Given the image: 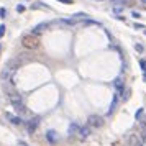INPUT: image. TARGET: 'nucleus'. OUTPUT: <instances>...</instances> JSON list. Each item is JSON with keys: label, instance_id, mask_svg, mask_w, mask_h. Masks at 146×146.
Listing matches in <instances>:
<instances>
[{"label": "nucleus", "instance_id": "423d86ee", "mask_svg": "<svg viewBox=\"0 0 146 146\" xmlns=\"http://www.w3.org/2000/svg\"><path fill=\"white\" fill-rule=\"evenodd\" d=\"M79 130H80V125L77 121H71V125L67 126V135L69 136H74V135H79Z\"/></svg>", "mask_w": 146, "mask_h": 146}, {"label": "nucleus", "instance_id": "aec40b11", "mask_svg": "<svg viewBox=\"0 0 146 146\" xmlns=\"http://www.w3.org/2000/svg\"><path fill=\"white\" fill-rule=\"evenodd\" d=\"M20 145H21V146H28L27 143H23V141H20Z\"/></svg>", "mask_w": 146, "mask_h": 146}, {"label": "nucleus", "instance_id": "b1692460", "mask_svg": "<svg viewBox=\"0 0 146 146\" xmlns=\"http://www.w3.org/2000/svg\"><path fill=\"white\" fill-rule=\"evenodd\" d=\"M145 35H146V30H145Z\"/></svg>", "mask_w": 146, "mask_h": 146}, {"label": "nucleus", "instance_id": "ddd939ff", "mask_svg": "<svg viewBox=\"0 0 146 146\" xmlns=\"http://www.w3.org/2000/svg\"><path fill=\"white\" fill-rule=\"evenodd\" d=\"M5 25H0V38H3V35H5Z\"/></svg>", "mask_w": 146, "mask_h": 146}, {"label": "nucleus", "instance_id": "6e6552de", "mask_svg": "<svg viewBox=\"0 0 146 146\" xmlns=\"http://www.w3.org/2000/svg\"><path fill=\"white\" fill-rule=\"evenodd\" d=\"M90 128H92V126L87 125V123H86V125H80V130H79V136H80V138L86 139L87 136L90 135Z\"/></svg>", "mask_w": 146, "mask_h": 146}, {"label": "nucleus", "instance_id": "f8f14e48", "mask_svg": "<svg viewBox=\"0 0 146 146\" xmlns=\"http://www.w3.org/2000/svg\"><path fill=\"white\" fill-rule=\"evenodd\" d=\"M141 115H143V108H139L138 112L135 113V118H136V120H141Z\"/></svg>", "mask_w": 146, "mask_h": 146}, {"label": "nucleus", "instance_id": "9d476101", "mask_svg": "<svg viewBox=\"0 0 146 146\" xmlns=\"http://www.w3.org/2000/svg\"><path fill=\"white\" fill-rule=\"evenodd\" d=\"M48 23H40V25H36V27L31 30V35H40L41 31H44V30H48Z\"/></svg>", "mask_w": 146, "mask_h": 146}, {"label": "nucleus", "instance_id": "4468645a", "mask_svg": "<svg viewBox=\"0 0 146 146\" xmlns=\"http://www.w3.org/2000/svg\"><path fill=\"white\" fill-rule=\"evenodd\" d=\"M7 17V10L5 8H0V18H5Z\"/></svg>", "mask_w": 146, "mask_h": 146}, {"label": "nucleus", "instance_id": "5701e85b", "mask_svg": "<svg viewBox=\"0 0 146 146\" xmlns=\"http://www.w3.org/2000/svg\"><path fill=\"white\" fill-rule=\"evenodd\" d=\"M145 79H146V71H145Z\"/></svg>", "mask_w": 146, "mask_h": 146}, {"label": "nucleus", "instance_id": "0eeeda50", "mask_svg": "<svg viewBox=\"0 0 146 146\" xmlns=\"http://www.w3.org/2000/svg\"><path fill=\"white\" fill-rule=\"evenodd\" d=\"M44 138H46V141L49 145H54V143L58 141V135H56L54 130H48V131L44 133Z\"/></svg>", "mask_w": 146, "mask_h": 146}, {"label": "nucleus", "instance_id": "2eb2a0df", "mask_svg": "<svg viewBox=\"0 0 146 146\" xmlns=\"http://www.w3.org/2000/svg\"><path fill=\"white\" fill-rule=\"evenodd\" d=\"M139 66L143 67V71H146V61H143V59H141V61H139Z\"/></svg>", "mask_w": 146, "mask_h": 146}, {"label": "nucleus", "instance_id": "f257e3e1", "mask_svg": "<svg viewBox=\"0 0 146 146\" xmlns=\"http://www.w3.org/2000/svg\"><path fill=\"white\" fill-rule=\"evenodd\" d=\"M8 99H10V104L13 105V108L17 112H18V110H20V112L25 110V102H23V97H21L20 94H10Z\"/></svg>", "mask_w": 146, "mask_h": 146}, {"label": "nucleus", "instance_id": "39448f33", "mask_svg": "<svg viewBox=\"0 0 146 146\" xmlns=\"http://www.w3.org/2000/svg\"><path fill=\"white\" fill-rule=\"evenodd\" d=\"M38 125H40V118L38 117H35V118H30L27 121V130H28V133L31 135V133H35L36 131V128H38Z\"/></svg>", "mask_w": 146, "mask_h": 146}, {"label": "nucleus", "instance_id": "a211bd4d", "mask_svg": "<svg viewBox=\"0 0 146 146\" xmlns=\"http://www.w3.org/2000/svg\"><path fill=\"white\" fill-rule=\"evenodd\" d=\"M135 48H136V51H143V46H141V44H136Z\"/></svg>", "mask_w": 146, "mask_h": 146}, {"label": "nucleus", "instance_id": "6ab92c4d", "mask_svg": "<svg viewBox=\"0 0 146 146\" xmlns=\"http://www.w3.org/2000/svg\"><path fill=\"white\" fill-rule=\"evenodd\" d=\"M61 3H72V2H71V0H59Z\"/></svg>", "mask_w": 146, "mask_h": 146}, {"label": "nucleus", "instance_id": "1a4fd4ad", "mask_svg": "<svg viewBox=\"0 0 146 146\" xmlns=\"http://www.w3.org/2000/svg\"><path fill=\"white\" fill-rule=\"evenodd\" d=\"M5 117H7L13 125H21L23 123V120H21V117H18V115H12V113H5Z\"/></svg>", "mask_w": 146, "mask_h": 146}, {"label": "nucleus", "instance_id": "7ed1b4c3", "mask_svg": "<svg viewBox=\"0 0 146 146\" xmlns=\"http://www.w3.org/2000/svg\"><path fill=\"white\" fill-rule=\"evenodd\" d=\"M87 125H90L92 128H100V126L104 125V118L100 115H90L87 118Z\"/></svg>", "mask_w": 146, "mask_h": 146}, {"label": "nucleus", "instance_id": "f03ea898", "mask_svg": "<svg viewBox=\"0 0 146 146\" xmlns=\"http://www.w3.org/2000/svg\"><path fill=\"white\" fill-rule=\"evenodd\" d=\"M21 44L28 49H35V48L38 46V38H36V35H27V36H23V40H21Z\"/></svg>", "mask_w": 146, "mask_h": 146}, {"label": "nucleus", "instance_id": "412c9836", "mask_svg": "<svg viewBox=\"0 0 146 146\" xmlns=\"http://www.w3.org/2000/svg\"><path fill=\"white\" fill-rule=\"evenodd\" d=\"M110 2H112V3H117V2H118V0H110Z\"/></svg>", "mask_w": 146, "mask_h": 146}, {"label": "nucleus", "instance_id": "f3484780", "mask_svg": "<svg viewBox=\"0 0 146 146\" xmlns=\"http://www.w3.org/2000/svg\"><path fill=\"white\" fill-rule=\"evenodd\" d=\"M131 15H133V17H135V18H139V17H141V15H139V13H138V12H133V13H131Z\"/></svg>", "mask_w": 146, "mask_h": 146}, {"label": "nucleus", "instance_id": "dca6fc26", "mask_svg": "<svg viewBox=\"0 0 146 146\" xmlns=\"http://www.w3.org/2000/svg\"><path fill=\"white\" fill-rule=\"evenodd\" d=\"M23 10H25L23 5H17V12H23Z\"/></svg>", "mask_w": 146, "mask_h": 146}, {"label": "nucleus", "instance_id": "20e7f679", "mask_svg": "<svg viewBox=\"0 0 146 146\" xmlns=\"http://www.w3.org/2000/svg\"><path fill=\"white\" fill-rule=\"evenodd\" d=\"M113 86H115V89H117V95L125 97L123 94H128L125 90V80L121 79V77H117V79H115V82H113Z\"/></svg>", "mask_w": 146, "mask_h": 146}, {"label": "nucleus", "instance_id": "4be33fe9", "mask_svg": "<svg viewBox=\"0 0 146 146\" xmlns=\"http://www.w3.org/2000/svg\"><path fill=\"white\" fill-rule=\"evenodd\" d=\"M141 2H143V3H146V0H141Z\"/></svg>", "mask_w": 146, "mask_h": 146}, {"label": "nucleus", "instance_id": "9b49d317", "mask_svg": "<svg viewBox=\"0 0 146 146\" xmlns=\"http://www.w3.org/2000/svg\"><path fill=\"white\" fill-rule=\"evenodd\" d=\"M117 104H118V95H113L112 102H110V107H108V115H110V113H113V110H115Z\"/></svg>", "mask_w": 146, "mask_h": 146}]
</instances>
